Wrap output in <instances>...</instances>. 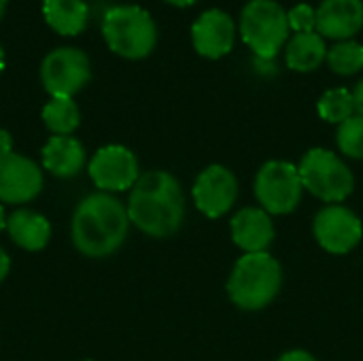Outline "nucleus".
<instances>
[{
  "label": "nucleus",
  "mask_w": 363,
  "mask_h": 361,
  "mask_svg": "<svg viewBox=\"0 0 363 361\" xmlns=\"http://www.w3.org/2000/svg\"><path fill=\"white\" fill-rule=\"evenodd\" d=\"M128 217L140 232L168 238L185 219V196L181 183L166 170L145 172L130 191Z\"/></svg>",
  "instance_id": "f257e3e1"
},
{
  "label": "nucleus",
  "mask_w": 363,
  "mask_h": 361,
  "mask_svg": "<svg viewBox=\"0 0 363 361\" xmlns=\"http://www.w3.org/2000/svg\"><path fill=\"white\" fill-rule=\"evenodd\" d=\"M128 232V206H123L115 196L96 191L77 204L70 234L77 251L85 257L102 260L113 255L125 243Z\"/></svg>",
  "instance_id": "f03ea898"
},
{
  "label": "nucleus",
  "mask_w": 363,
  "mask_h": 361,
  "mask_svg": "<svg viewBox=\"0 0 363 361\" xmlns=\"http://www.w3.org/2000/svg\"><path fill=\"white\" fill-rule=\"evenodd\" d=\"M283 285L281 264L268 253H245L228 281L230 300L242 311H262L274 302Z\"/></svg>",
  "instance_id": "7ed1b4c3"
},
{
  "label": "nucleus",
  "mask_w": 363,
  "mask_h": 361,
  "mask_svg": "<svg viewBox=\"0 0 363 361\" xmlns=\"http://www.w3.org/2000/svg\"><path fill=\"white\" fill-rule=\"evenodd\" d=\"M102 36L117 55L140 60L153 51L157 28L147 9L138 4H117L102 17Z\"/></svg>",
  "instance_id": "20e7f679"
},
{
  "label": "nucleus",
  "mask_w": 363,
  "mask_h": 361,
  "mask_svg": "<svg viewBox=\"0 0 363 361\" xmlns=\"http://www.w3.org/2000/svg\"><path fill=\"white\" fill-rule=\"evenodd\" d=\"M287 11L277 0H249L240 13V36L257 60H274L289 40Z\"/></svg>",
  "instance_id": "39448f33"
},
{
  "label": "nucleus",
  "mask_w": 363,
  "mask_h": 361,
  "mask_svg": "<svg viewBox=\"0 0 363 361\" xmlns=\"http://www.w3.org/2000/svg\"><path fill=\"white\" fill-rule=\"evenodd\" d=\"M300 179L306 191L325 204H342L353 194L355 179L347 162L330 149H311L300 166Z\"/></svg>",
  "instance_id": "423d86ee"
},
{
  "label": "nucleus",
  "mask_w": 363,
  "mask_h": 361,
  "mask_svg": "<svg viewBox=\"0 0 363 361\" xmlns=\"http://www.w3.org/2000/svg\"><path fill=\"white\" fill-rule=\"evenodd\" d=\"M255 198L270 215H289L298 209L304 185L298 166L285 160L266 162L255 177Z\"/></svg>",
  "instance_id": "0eeeda50"
},
{
  "label": "nucleus",
  "mask_w": 363,
  "mask_h": 361,
  "mask_svg": "<svg viewBox=\"0 0 363 361\" xmlns=\"http://www.w3.org/2000/svg\"><path fill=\"white\" fill-rule=\"evenodd\" d=\"M91 77L89 57L79 47H55L40 62L43 87L53 98H72Z\"/></svg>",
  "instance_id": "6e6552de"
},
{
  "label": "nucleus",
  "mask_w": 363,
  "mask_h": 361,
  "mask_svg": "<svg viewBox=\"0 0 363 361\" xmlns=\"http://www.w3.org/2000/svg\"><path fill=\"white\" fill-rule=\"evenodd\" d=\"M313 232L317 243L334 255H345L353 251L363 236L362 219L342 204H328L323 206L315 221Z\"/></svg>",
  "instance_id": "1a4fd4ad"
},
{
  "label": "nucleus",
  "mask_w": 363,
  "mask_h": 361,
  "mask_svg": "<svg viewBox=\"0 0 363 361\" xmlns=\"http://www.w3.org/2000/svg\"><path fill=\"white\" fill-rule=\"evenodd\" d=\"M89 177L102 191H125L140 179L136 155L123 145H106L89 160Z\"/></svg>",
  "instance_id": "9d476101"
},
{
  "label": "nucleus",
  "mask_w": 363,
  "mask_h": 361,
  "mask_svg": "<svg viewBox=\"0 0 363 361\" xmlns=\"http://www.w3.org/2000/svg\"><path fill=\"white\" fill-rule=\"evenodd\" d=\"M236 198H238V181L234 172L221 164H211L208 168H204L194 183L196 209L208 219H219L228 211H232Z\"/></svg>",
  "instance_id": "9b49d317"
},
{
  "label": "nucleus",
  "mask_w": 363,
  "mask_h": 361,
  "mask_svg": "<svg viewBox=\"0 0 363 361\" xmlns=\"http://www.w3.org/2000/svg\"><path fill=\"white\" fill-rule=\"evenodd\" d=\"M43 189L40 168L26 155L0 151V202L26 204Z\"/></svg>",
  "instance_id": "f8f14e48"
},
{
  "label": "nucleus",
  "mask_w": 363,
  "mask_h": 361,
  "mask_svg": "<svg viewBox=\"0 0 363 361\" xmlns=\"http://www.w3.org/2000/svg\"><path fill=\"white\" fill-rule=\"evenodd\" d=\"M194 49L208 60H219L228 55L236 40V23L221 9L204 11L191 26Z\"/></svg>",
  "instance_id": "ddd939ff"
},
{
  "label": "nucleus",
  "mask_w": 363,
  "mask_h": 361,
  "mask_svg": "<svg viewBox=\"0 0 363 361\" xmlns=\"http://www.w3.org/2000/svg\"><path fill=\"white\" fill-rule=\"evenodd\" d=\"M363 28V0H323L317 9V32L332 40H351Z\"/></svg>",
  "instance_id": "4468645a"
},
{
  "label": "nucleus",
  "mask_w": 363,
  "mask_h": 361,
  "mask_svg": "<svg viewBox=\"0 0 363 361\" xmlns=\"http://www.w3.org/2000/svg\"><path fill=\"white\" fill-rule=\"evenodd\" d=\"M230 230L232 240L245 253H264L274 240L272 217L262 206H247L238 211L230 221Z\"/></svg>",
  "instance_id": "2eb2a0df"
},
{
  "label": "nucleus",
  "mask_w": 363,
  "mask_h": 361,
  "mask_svg": "<svg viewBox=\"0 0 363 361\" xmlns=\"http://www.w3.org/2000/svg\"><path fill=\"white\" fill-rule=\"evenodd\" d=\"M43 166L62 179L77 177L85 166V147L74 136H51L43 147Z\"/></svg>",
  "instance_id": "dca6fc26"
},
{
  "label": "nucleus",
  "mask_w": 363,
  "mask_h": 361,
  "mask_svg": "<svg viewBox=\"0 0 363 361\" xmlns=\"http://www.w3.org/2000/svg\"><path fill=\"white\" fill-rule=\"evenodd\" d=\"M6 230L15 245H19L26 251H40L47 247L51 238V226L49 221L30 209H17L6 219Z\"/></svg>",
  "instance_id": "f3484780"
},
{
  "label": "nucleus",
  "mask_w": 363,
  "mask_h": 361,
  "mask_svg": "<svg viewBox=\"0 0 363 361\" xmlns=\"http://www.w3.org/2000/svg\"><path fill=\"white\" fill-rule=\"evenodd\" d=\"M328 57L325 38L319 32L294 34L285 45V62L296 72H313Z\"/></svg>",
  "instance_id": "a211bd4d"
},
{
  "label": "nucleus",
  "mask_w": 363,
  "mask_h": 361,
  "mask_svg": "<svg viewBox=\"0 0 363 361\" xmlns=\"http://www.w3.org/2000/svg\"><path fill=\"white\" fill-rule=\"evenodd\" d=\"M45 21L64 36H74L85 30L89 9L85 0H43Z\"/></svg>",
  "instance_id": "6ab92c4d"
},
{
  "label": "nucleus",
  "mask_w": 363,
  "mask_h": 361,
  "mask_svg": "<svg viewBox=\"0 0 363 361\" xmlns=\"http://www.w3.org/2000/svg\"><path fill=\"white\" fill-rule=\"evenodd\" d=\"M43 121L53 136H70L79 128L81 113L72 98H51L43 106Z\"/></svg>",
  "instance_id": "aec40b11"
},
{
  "label": "nucleus",
  "mask_w": 363,
  "mask_h": 361,
  "mask_svg": "<svg viewBox=\"0 0 363 361\" xmlns=\"http://www.w3.org/2000/svg\"><path fill=\"white\" fill-rule=\"evenodd\" d=\"M317 111L321 115V119L330 121V123H342L347 119H351L355 115V100H353V91H349L347 87H334L328 89L319 102H317Z\"/></svg>",
  "instance_id": "412c9836"
},
{
  "label": "nucleus",
  "mask_w": 363,
  "mask_h": 361,
  "mask_svg": "<svg viewBox=\"0 0 363 361\" xmlns=\"http://www.w3.org/2000/svg\"><path fill=\"white\" fill-rule=\"evenodd\" d=\"M328 66L342 77H351L363 70V45L355 40H338L328 49Z\"/></svg>",
  "instance_id": "4be33fe9"
},
{
  "label": "nucleus",
  "mask_w": 363,
  "mask_h": 361,
  "mask_svg": "<svg viewBox=\"0 0 363 361\" xmlns=\"http://www.w3.org/2000/svg\"><path fill=\"white\" fill-rule=\"evenodd\" d=\"M336 140L338 147L342 151V155L351 157V160H363V117L362 115H353L351 119L342 121L338 126L336 132Z\"/></svg>",
  "instance_id": "5701e85b"
},
{
  "label": "nucleus",
  "mask_w": 363,
  "mask_h": 361,
  "mask_svg": "<svg viewBox=\"0 0 363 361\" xmlns=\"http://www.w3.org/2000/svg\"><path fill=\"white\" fill-rule=\"evenodd\" d=\"M289 28L300 34V32H315L317 28V9L311 4H296L291 11H287Z\"/></svg>",
  "instance_id": "b1692460"
},
{
  "label": "nucleus",
  "mask_w": 363,
  "mask_h": 361,
  "mask_svg": "<svg viewBox=\"0 0 363 361\" xmlns=\"http://www.w3.org/2000/svg\"><path fill=\"white\" fill-rule=\"evenodd\" d=\"M277 361H319L315 355H311L308 351H287V353H283L281 357Z\"/></svg>",
  "instance_id": "393cba45"
},
{
  "label": "nucleus",
  "mask_w": 363,
  "mask_h": 361,
  "mask_svg": "<svg viewBox=\"0 0 363 361\" xmlns=\"http://www.w3.org/2000/svg\"><path fill=\"white\" fill-rule=\"evenodd\" d=\"M353 100H355V113L363 117V79L353 89Z\"/></svg>",
  "instance_id": "a878e982"
},
{
  "label": "nucleus",
  "mask_w": 363,
  "mask_h": 361,
  "mask_svg": "<svg viewBox=\"0 0 363 361\" xmlns=\"http://www.w3.org/2000/svg\"><path fill=\"white\" fill-rule=\"evenodd\" d=\"M9 270H11V260H9V255H6V251L0 247V283L6 279V274H9Z\"/></svg>",
  "instance_id": "bb28decb"
},
{
  "label": "nucleus",
  "mask_w": 363,
  "mask_h": 361,
  "mask_svg": "<svg viewBox=\"0 0 363 361\" xmlns=\"http://www.w3.org/2000/svg\"><path fill=\"white\" fill-rule=\"evenodd\" d=\"M0 151H11V134L6 130H0Z\"/></svg>",
  "instance_id": "cd10ccee"
},
{
  "label": "nucleus",
  "mask_w": 363,
  "mask_h": 361,
  "mask_svg": "<svg viewBox=\"0 0 363 361\" xmlns=\"http://www.w3.org/2000/svg\"><path fill=\"white\" fill-rule=\"evenodd\" d=\"M166 2H170V4H174V6H191V4H196L198 0H166Z\"/></svg>",
  "instance_id": "c85d7f7f"
},
{
  "label": "nucleus",
  "mask_w": 363,
  "mask_h": 361,
  "mask_svg": "<svg viewBox=\"0 0 363 361\" xmlns=\"http://www.w3.org/2000/svg\"><path fill=\"white\" fill-rule=\"evenodd\" d=\"M6 219H9V217H6L4 209L0 206V232H2V230H6Z\"/></svg>",
  "instance_id": "c756f323"
},
{
  "label": "nucleus",
  "mask_w": 363,
  "mask_h": 361,
  "mask_svg": "<svg viewBox=\"0 0 363 361\" xmlns=\"http://www.w3.org/2000/svg\"><path fill=\"white\" fill-rule=\"evenodd\" d=\"M2 68H4V49L0 45V72H2Z\"/></svg>",
  "instance_id": "7c9ffc66"
},
{
  "label": "nucleus",
  "mask_w": 363,
  "mask_h": 361,
  "mask_svg": "<svg viewBox=\"0 0 363 361\" xmlns=\"http://www.w3.org/2000/svg\"><path fill=\"white\" fill-rule=\"evenodd\" d=\"M4 9H6V0H0V17L4 15Z\"/></svg>",
  "instance_id": "2f4dec72"
}]
</instances>
